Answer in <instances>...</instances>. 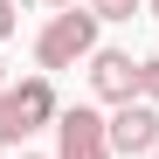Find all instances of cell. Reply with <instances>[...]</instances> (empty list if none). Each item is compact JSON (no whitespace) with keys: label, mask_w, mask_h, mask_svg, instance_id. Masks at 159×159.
<instances>
[{"label":"cell","mask_w":159,"mask_h":159,"mask_svg":"<svg viewBox=\"0 0 159 159\" xmlns=\"http://www.w3.org/2000/svg\"><path fill=\"white\" fill-rule=\"evenodd\" d=\"M56 118H62V104H56V83H48L42 69L0 90V145H14V152H21L42 125H56Z\"/></svg>","instance_id":"6da1fadb"},{"label":"cell","mask_w":159,"mask_h":159,"mask_svg":"<svg viewBox=\"0 0 159 159\" xmlns=\"http://www.w3.org/2000/svg\"><path fill=\"white\" fill-rule=\"evenodd\" d=\"M97 28H104V21H97L90 7H62V14H48V28L35 35V62H42V76H48V69H76V62H90V56H97Z\"/></svg>","instance_id":"7a4b0ae2"},{"label":"cell","mask_w":159,"mask_h":159,"mask_svg":"<svg viewBox=\"0 0 159 159\" xmlns=\"http://www.w3.org/2000/svg\"><path fill=\"white\" fill-rule=\"evenodd\" d=\"M56 159H118L111 152V118L97 104H69L56 118Z\"/></svg>","instance_id":"3957f363"},{"label":"cell","mask_w":159,"mask_h":159,"mask_svg":"<svg viewBox=\"0 0 159 159\" xmlns=\"http://www.w3.org/2000/svg\"><path fill=\"white\" fill-rule=\"evenodd\" d=\"M111 152L118 159H152L159 152V104H145V97L118 104L111 111Z\"/></svg>","instance_id":"277c9868"},{"label":"cell","mask_w":159,"mask_h":159,"mask_svg":"<svg viewBox=\"0 0 159 159\" xmlns=\"http://www.w3.org/2000/svg\"><path fill=\"white\" fill-rule=\"evenodd\" d=\"M90 90L111 104V111L139 97V62H131V48H97L90 56Z\"/></svg>","instance_id":"5b68a950"},{"label":"cell","mask_w":159,"mask_h":159,"mask_svg":"<svg viewBox=\"0 0 159 159\" xmlns=\"http://www.w3.org/2000/svg\"><path fill=\"white\" fill-rule=\"evenodd\" d=\"M83 7H90L97 21H131V14L145 7V0H83Z\"/></svg>","instance_id":"8992f818"},{"label":"cell","mask_w":159,"mask_h":159,"mask_svg":"<svg viewBox=\"0 0 159 159\" xmlns=\"http://www.w3.org/2000/svg\"><path fill=\"white\" fill-rule=\"evenodd\" d=\"M139 97H145V104H159V56H145V62H139Z\"/></svg>","instance_id":"52a82bcc"},{"label":"cell","mask_w":159,"mask_h":159,"mask_svg":"<svg viewBox=\"0 0 159 159\" xmlns=\"http://www.w3.org/2000/svg\"><path fill=\"white\" fill-rule=\"evenodd\" d=\"M14 35V0H0V42Z\"/></svg>","instance_id":"ba28073f"},{"label":"cell","mask_w":159,"mask_h":159,"mask_svg":"<svg viewBox=\"0 0 159 159\" xmlns=\"http://www.w3.org/2000/svg\"><path fill=\"white\" fill-rule=\"evenodd\" d=\"M48 7H56V14H62V7H76V0H48Z\"/></svg>","instance_id":"9c48e42d"},{"label":"cell","mask_w":159,"mask_h":159,"mask_svg":"<svg viewBox=\"0 0 159 159\" xmlns=\"http://www.w3.org/2000/svg\"><path fill=\"white\" fill-rule=\"evenodd\" d=\"M14 159H48V152H14Z\"/></svg>","instance_id":"30bf717a"},{"label":"cell","mask_w":159,"mask_h":159,"mask_svg":"<svg viewBox=\"0 0 159 159\" xmlns=\"http://www.w3.org/2000/svg\"><path fill=\"white\" fill-rule=\"evenodd\" d=\"M0 90H7V62H0Z\"/></svg>","instance_id":"8fae6325"},{"label":"cell","mask_w":159,"mask_h":159,"mask_svg":"<svg viewBox=\"0 0 159 159\" xmlns=\"http://www.w3.org/2000/svg\"><path fill=\"white\" fill-rule=\"evenodd\" d=\"M145 7H152V14H159V0H145Z\"/></svg>","instance_id":"7c38bea8"},{"label":"cell","mask_w":159,"mask_h":159,"mask_svg":"<svg viewBox=\"0 0 159 159\" xmlns=\"http://www.w3.org/2000/svg\"><path fill=\"white\" fill-rule=\"evenodd\" d=\"M152 159H159V152H152Z\"/></svg>","instance_id":"4fadbf2b"}]
</instances>
